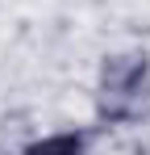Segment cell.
I'll list each match as a JSON object with an SVG mask.
<instances>
[{"instance_id":"6da1fadb","label":"cell","mask_w":150,"mask_h":155,"mask_svg":"<svg viewBox=\"0 0 150 155\" xmlns=\"http://www.w3.org/2000/svg\"><path fill=\"white\" fill-rule=\"evenodd\" d=\"M146 84H150L146 54H108L100 63V84H96L100 122H108V126L133 122L142 109V97H146Z\"/></svg>"},{"instance_id":"7a4b0ae2","label":"cell","mask_w":150,"mask_h":155,"mask_svg":"<svg viewBox=\"0 0 150 155\" xmlns=\"http://www.w3.org/2000/svg\"><path fill=\"white\" fill-rule=\"evenodd\" d=\"M83 151H88V138L75 130H63V134H46V138L29 143L21 155H83Z\"/></svg>"}]
</instances>
